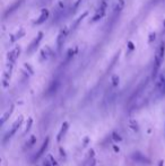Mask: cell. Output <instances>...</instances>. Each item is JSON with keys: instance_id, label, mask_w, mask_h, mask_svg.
<instances>
[{"instance_id": "9", "label": "cell", "mask_w": 165, "mask_h": 166, "mask_svg": "<svg viewBox=\"0 0 165 166\" xmlns=\"http://www.w3.org/2000/svg\"><path fill=\"white\" fill-rule=\"evenodd\" d=\"M13 111H14V105H11L10 109H8V110L4 113V115L1 117V120H0V124H4L5 122L7 121L8 119H9V117L11 115V113H13Z\"/></svg>"}, {"instance_id": "15", "label": "cell", "mask_w": 165, "mask_h": 166, "mask_svg": "<svg viewBox=\"0 0 165 166\" xmlns=\"http://www.w3.org/2000/svg\"><path fill=\"white\" fill-rule=\"evenodd\" d=\"M48 160L50 162V164L52 166H59V164H58V162H57L56 159L53 158L52 155H48Z\"/></svg>"}, {"instance_id": "3", "label": "cell", "mask_w": 165, "mask_h": 166, "mask_svg": "<svg viewBox=\"0 0 165 166\" xmlns=\"http://www.w3.org/2000/svg\"><path fill=\"white\" fill-rule=\"evenodd\" d=\"M132 159H134L136 163H139L141 165H151V159L144 156L141 152H134L132 155H131Z\"/></svg>"}, {"instance_id": "10", "label": "cell", "mask_w": 165, "mask_h": 166, "mask_svg": "<svg viewBox=\"0 0 165 166\" xmlns=\"http://www.w3.org/2000/svg\"><path fill=\"white\" fill-rule=\"evenodd\" d=\"M48 16H49V11L46 10V9H43V10L41 11V15H40L39 19L36 21V24H42L43 22L48 18Z\"/></svg>"}, {"instance_id": "6", "label": "cell", "mask_w": 165, "mask_h": 166, "mask_svg": "<svg viewBox=\"0 0 165 166\" xmlns=\"http://www.w3.org/2000/svg\"><path fill=\"white\" fill-rule=\"evenodd\" d=\"M67 34H68V28H63L62 31L60 32L59 35H58V38H57V44H58V48H61V45L63 44V42L67 38Z\"/></svg>"}, {"instance_id": "4", "label": "cell", "mask_w": 165, "mask_h": 166, "mask_svg": "<svg viewBox=\"0 0 165 166\" xmlns=\"http://www.w3.org/2000/svg\"><path fill=\"white\" fill-rule=\"evenodd\" d=\"M106 8H108V5H106V1L104 0V1H102V4L100 5L98 9L96 10V13H95L94 17H93V22H97L98 19H101V18L105 15Z\"/></svg>"}, {"instance_id": "14", "label": "cell", "mask_w": 165, "mask_h": 166, "mask_svg": "<svg viewBox=\"0 0 165 166\" xmlns=\"http://www.w3.org/2000/svg\"><path fill=\"white\" fill-rule=\"evenodd\" d=\"M35 141H36V137H35V136H31V138L28 139L27 144H26V147H27V148L32 147V146L35 144Z\"/></svg>"}, {"instance_id": "1", "label": "cell", "mask_w": 165, "mask_h": 166, "mask_svg": "<svg viewBox=\"0 0 165 166\" xmlns=\"http://www.w3.org/2000/svg\"><path fill=\"white\" fill-rule=\"evenodd\" d=\"M164 54H165V45L163 43L158 45L157 50H156V53H155V58H154V67H153V78L157 76V73L161 69V66L163 63V60H164Z\"/></svg>"}, {"instance_id": "12", "label": "cell", "mask_w": 165, "mask_h": 166, "mask_svg": "<svg viewBox=\"0 0 165 166\" xmlns=\"http://www.w3.org/2000/svg\"><path fill=\"white\" fill-rule=\"evenodd\" d=\"M123 7H124V0H118V2L116 5V8H114V11L116 13H120L122 10Z\"/></svg>"}, {"instance_id": "16", "label": "cell", "mask_w": 165, "mask_h": 166, "mask_svg": "<svg viewBox=\"0 0 165 166\" xmlns=\"http://www.w3.org/2000/svg\"><path fill=\"white\" fill-rule=\"evenodd\" d=\"M32 124H33V119L28 118L27 119V124H26V128H25V132H28L29 130H31Z\"/></svg>"}, {"instance_id": "18", "label": "cell", "mask_w": 165, "mask_h": 166, "mask_svg": "<svg viewBox=\"0 0 165 166\" xmlns=\"http://www.w3.org/2000/svg\"><path fill=\"white\" fill-rule=\"evenodd\" d=\"M112 83H113V86H116L118 84H119V78L116 76H113L112 77Z\"/></svg>"}, {"instance_id": "22", "label": "cell", "mask_w": 165, "mask_h": 166, "mask_svg": "<svg viewBox=\"0 0 165 166\" xmlns=\"http://www.w3.org/2000/svg\"><path fill=\"white\" fill-rule=\"evenodd\" d=\"M164 165V162H163V160H161V162H159V164H158V166H163Z\"/></svg>"}, {"instance_id": "21", "label": "cell", "mask_w": 165, "mask_h": 166, "mask_svg": "<svg viewBox=\"0 0 165 166\" xmlns=\"http://www.w3.org/2000/svg\"><path fill=\"white\" fill-rule=\"evenodd\" d=\"M163 33H165V19H164V23H163Z\"/></svg>"}, {"instance_id": "20", "label": "cell", "mask_w": 165, "mask_h": 166, "mask_svg": "<svg viewBox=\"0 0 165 166\" xmlns=\"http://www.w3.org/2000/svg\"><path fill=\"white\" fill-rule=\"evenodd\" d=\"M161 93H162V94H165V83H164V85H163V87H162Z\"/></svg>"}, {"instance_id": "7", "label": "cell", "mask_w": 165, "mask_h": 166, "mask_svg": "<svg viewBox=\"0 0 165 166\" xmlns=\"http://www.w3.org/2000/svg\"><path fill=\"white\" fill-rule=\"evenodd\" d=\"M69 128V123L68 122H63L62 125H61V128L59 130V133L57 136V141H61V139L65 137V135L67 133V130Z\"/></svg>"}, {"instance_id": "13", "label": "cell", "mask_w": 165, "mask_h": 166, "mask_svg": "<svg viewBox=\"0 0 165 166\" xmlns=\"http://www.w3.org/2000/svg\"><path fill=\"white\" fill-rule=\"evenodd\" d=\"M129 127L132 129V131H135V132L139 131V127H138V123H137V121H135V120H130V121H129Z\"/></svg>"}, {"instance_id": "17", "label": "cell", "mask_w": 165, "mask_h": 166, "mask_svg": "<svg viewBox=\"0 0 165 166\" xmlns=\"http://www.w3.org/2000/svg\"><path fill=\"white\" fill-rule=\"evenodd\" d=\"M112 139L116 142H119V141H121V140H122L121 136H120L119 133H116V132H112Z\"/></svg>"}, {"instance_id": "11", "label": "cell", "mask_w": 165, "mask_h": 166, "mask_svg": "<svg viewBox=\"0 0 165 166\" xmlns=\"http://www.w3.org/2000/svg\"><path fill=\"white\" fill-rule=\"evenodd\" d=\"M42 35H43L42 33H40L39 36H37V40L35 38V40H34V42H33V43L31 44V46H29V49H28V52H32L33 50H34V49L36 48V45L39 44V42L42 40Z\"/></svg>"}, {"instance_id": "2", "label": "cell", "mask_w": 165, "mask_h": 166, "mask_svg": "<svg viewBox=\"0 0 165 166\" xmlns=\"http://www.w3.org/2000/svg\"><path fill=\"white\" fill-rule=\"evenodd\" d=\"M23 117H19V118L16 120V121L13 123V125H11V128H10V130L6 133V136H5V138H4V142H6L8 140V139H10L16 133V132L18 131V129H19V127L22 125V123H23Z\"/></svg>"}, {"instance_id": "5", "label": "cell", "mask_w": 165, "mask_h": 166, "mask_svg": "<svg viewBox=\"0 0 165 166\" xmlns=\"http://www.w3.org/2000/svg\"><path fill=\"white\" fill-rule=\"evenodd\" d=\"M19 54H21V48H19V46H16V48H14L8 53V61L10 63H14L15 61L17 60L18 57H19Z\"/></svg>"}, {"instance_id": "19", "label": "cell", "mask_w": 165, "mask_h": 166, "mask_svg": "<svg viewBox=\"0 0 165 166\" xmlns=\"http://www.w3.org/2000/svg\"><path fill=\"white\" fill-rule=\"evenodd\" d=\"M44 166H52V165H51V164H50V162H49V160H48V159H46L45 162H44Z\"/></svg>"}, {"instance_id": "8", "label": "cell", "mask_w": 165, "mask_h": 166, "mask_svg": "<svg viewBox=\"0 0 165 166\" xmlns=\"http://www.w3.org/2000/svg\"><path fill=\"white\" fill-rule=\"evenodd\" d=\"M49 140H50V138H49V137H46L45 140L43 141L42 146L40 147L39 152H37V154H36V155H35V159H39L40 157H41V156L43 155V152H45V149L48 148V146H49Z\"/></svg>"}]
</instances>
